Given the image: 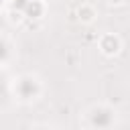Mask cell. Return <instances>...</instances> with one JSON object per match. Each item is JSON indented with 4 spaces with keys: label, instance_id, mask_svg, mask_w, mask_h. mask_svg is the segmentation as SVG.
<instances>
[{
    "label": "cell",
    "instance_id": "cell-1",
    "mask_svg": "<svg viewBox=\"0 0 130 130\" xmlns=\"http://www.w3.org/2000/svg\"><path fill=\"white\" fill-rule=\"evenodd\" d=\"M100 47L106 55H114V53L120 51V39L116 35H104L102 41H100Z\"/></svg>",
    "mask_w": 130,
    "mask_h": 130
},
{
    "label": "cell",
    "instance_id": "cell-2",
    "mask_svg": "<svg viewBox=\"0 0 130 130\" xmlns=\"http://www.w3.org/2000/svg\"><path fill=\"white\" fill-rule=\"evenodd\" d=\"M79 16H81L83 20H91V18H93V8L87 6V4H83V6L79 8Z\"/></svg>",
    "mask_w": 130,
    "mask_h": 130
},
{
    "label": "cell",
    "instance_id": "cell-3",
    "mask_svg": "<svg viewBox=\"0 0 130 130\" xmlns=\"http://www.w3.org/2000/svg\"><path fill=\"white\" fill-rule=\"evenodd\" d=\"M110 2H122V0H110Z\"/></svg>",
    "mask_w": 130,
    "mask_h": 130
}]
</instances>
